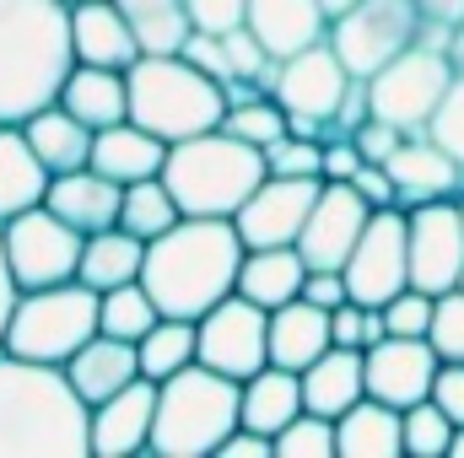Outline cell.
Listing matches in <instances>:
<instances>
[{
    "label": "cell",
    "mask_w": 464,
    "mask_h": 458,
    "mask_svg": "<svg viewBox=\"0 0 464 458\" xmlns=\"http://www.w3.org/2000/svg\"><path fill=\"white\" fill-rule=\"evenodd\" d=\"M449 81H454L449 54L411 43L405 54H394L383 71H372V76H367V109H372V119L400 124L405 135H421V129H427V119L438 114V103H443Z\"/></svg>",
    "instance_id": "8"
},
{
    "label": "cell",
    "mask_w": 464,
    "mask_h": 458,
    "mask_svg": "<svg viewBox=\"0 0 464 458\" xmlns=\"http://www.w3.org/2000/svg\"><path fill=\"white\" fill-rule=\"evenodd\" d=\"M362 394H367L362 350H351V345H330L319 361H308V367H303V410H314V415L341 421Z\"/></svg>",
    "instance_id": "28"
},
{
    "label": "cell",
    "mask_w": 464,
    "mask_h": 458,
    "mask_svg": "<svg viewBox=\"0 0 464 458\" xmlns=\"http://www.w3.org/2000/svg\"><path fill=\"white\" fill-rule=\"evenodd\" d=\"M427 340H432V350H438L443 361H464V291L459 286L432 302V329H427Z\"/></svg>",
    "instance_id": "44"
},
{
    "label": "cell",
    "mask_w": 464,
    "mask_h": 458,
    "mask_svg": "<svg viewBox=\"0 0 464 458\" xmlns=\"http://www.w3.org/2000/svg\"><path fill=\"white\" fill-rule=\"evenodd\" d=\"M356 167H362V151H356V140H351V135L324 140V178H330V184H351V178H356Z\"/></svg>",
    "instance_id": "51"
},
{
    "label": "cell",
    "mask_w": 464,
    "mask_h": 458,
    "mask_svg": "<svg viewBox=\"0 0 464 458\" xmlns=\"http://www.w3.org/2000/svg\"><path fill=\"white\" fill-rule=\"evenodd\" d=\"M151 421H157V383L135 377L103 405H92V458L151 453Z\"/></svg>",
    "instance_id": "18"
},
{
    "label": "cell",
    "mask_w": 464,
    "mask_h": 458,
    "mask_svg": "<svg viewBox=\"0 0 464 458\" xmlns=\"http://www.w3.org/2000/svg\"><path fill=\"white\" fill-rule=\"evenodd\" d=\"M157 319H162V308L151 302V291H146L140 281H124V286L98 291V329H103V335L140 340V335H146Z\"/></svg>",
    "instance_id": "37"
},
{
    "label": "cell",
    "mask_w": 464,
    "mask_h": 458,
    "mask_svg": "<svg viewBox=\"0 0 464 458\" xmlns=\"http://www.w3.org/2000/svg\"><path fill=\"white\" fill-rule=\"evenodd\" d=\"M335 453L341 458H400L405 453V421L394 405L362 394L335 421Z\"/></svg>",
    "instance_id": "30"
},
{
    "label": "cell",
    "mask_w": 464,
    "mask_h": 458,
    "mask_svg": "<svg viewBox=\"0 0 464 458\" xmlns=\"http://www.w3.org/2000/svg\"><path fill=\"white\" fill-rule=\"evenodd\" d=\"M189 65H200L206 76H217L222 87L232 81V60H227V43H222V33H189V43L179 49Z\"/></svg>",
    "instance_id": "46"
},
{
    "label": "cell",
    "mask_w": 464,
    "mask_h": 458,
    "mask_svg": "<svg viewBox=\"0 0 464 458\" xmlns=\"http://www.w3.org/2000/svg\"><path fill=\"white\" fill-rule=\"evenodd\" d=\"M330 335L335 345H351V350H367V345H378L389 329H383V308H367V302H341V308H330Z\"/></svg>",
    "instance_id": "42"
},
{
    "label": "cell",
    "mask_w": 464,
    "mask_h": 458,
    "mask_svg": "<svg viewBox=\"0 0 464 458\" xmlns=\"http://www.w3.org/2000/svg\"><path fill=\"white\" fill-rule=\"evenodd\" d=\"M303 415V372L292 367H259L254 377H243V399H237V426L259 432L276 443L281 426H292Z\"/></svg>",
    "instance_id": "24"
},
{
    "label": "cell",
    "mask_w": 464,
    "mask_h": 458,
    "mask_svg": "<svg viewBox=\"0 0 464 458\" xmlns=\"http://www.w3.org/2000/svg\"><path fill=\"white\" fill-rule=\"evenodd\" d=\"M330 345H335V335H330V308H314L308 297H292V302L270 308V361L276 367L303 372Z\"/></svg>",
    "instance_id": "26"
},
{
    "label": "cell",
    "mask_w": 464,
    "mask_h": 458,
    "mask_svg": "<svg viewBox=\"0 0 464 458\" xmlns=\"http://www.w3.org/2000/svg\"><path fill=\"white\" fill-rule=\"evenodd\" d=\"M459 291H464V270H459Z\"/></svg>",
    "instance_id": "59"
},
{
    "label": "cell",
    "mask_w": 464,
    "mask_h": 458,
    "mask_svg": "<svg viewBox=\"0 0 464 458\" xmlns=\"http://www.w3.org/2000/svg\"><path fill=\"white\" fill-rule=\"evenodd\" d=\"M427 135L454 157L464 167V76L449 81V92H443V103H438V114L427 119Z\"/></svg>",
    "instance_id": "45"
},
{
    "label": "cell",
    "mask_w": 464,
    "mask_h": 458,
    "mask_svg": "<svg viewBox=\"0 0 464 458\" xmlns=\"http://www.w3.org/2000/svg\"><path fill=\"white\" fill-rule=\"evenodd\" d=\"M184 5H189L195 33H232L248 16V0H184Z\"/></svg>",
    "instance_id": "48"
},
{
    "label": "cell",
    "mask_w": 464,
    "mask_h": 458,
    "mask_svg": "<svg viewBox=\"0 0 464 458\" xmlns=\"http://www.w3.org/2000/svg\"><path fill=\"white\" fill-rule=\"evenodd\" d=\"M92 335H98V291L87 281H60V286L16 291V308L5 324V350L27 356V361L65 367Z\"/></svg>",
    "instance_id": "7"
},
{
    "label": "cell",
    "mask_w": 464,
    "mask_h": 458,
    "mask_svg": "<svg viewBox=\"0 0 464 458\" xmlns=\"http://www.w3.org/2000/svg\"><path fill=\"white\" fill-rule=\"evenodd\" d=\"M324 178H265L232 216V227L243 237V248H276V243H297V232L308 222L314 200H319Z\"/></svg>",
    "instance_id": "15"
},
{
    "label": "cell",
    "mask_w": 464,
    "mask_h": 458,
    "mask_svg": "<svg viewBox=\"0 0 464 458\" xmlns=\"http://www.w3.org/2000/svg\"><path fill=\"white\" fill-rule=\"evenodd\" d=\"M162 162H168V140L151 135L146 124L135 119H119L109 129L92 135V167L114 184H140V178H162Z\"/></svg>",
    "instance_id": "23"
},
{
    "label": "cell",
    "mask_w": 464,
    "mask_h": 458,
    "mask_svg": "<svg viewBox=\"0 0 464 458\" xmlns=\"http://www.w3.org/2000/svg\"><path fill=\"white\" fill-rule=\"evenodd\" d=\"M341 275H346V297L367 302V308H383L394 291L411 286V222H405V205H383V211L367 216L351 259L341 264Z\"/></svg>",
    "instance_id": "11"
},
{
    "label": "cell",
    "mask_w": 464,
    "mask_h": 458,
    "mask_svg": "<svg viewBox=\"0 0 464 458\" xmlns=\"http://www.w3.org/2000/svg\"><path fill=\"white\" fill-rule=\"evenodd\" d=\"M243 237L232 216H179L162 237L146 243L140 286L151 302L173 319H200L222 297L237 291V264H243Z\"/></svg>",
    "instance_id": "2"
},
{
    "label": "cell",
    "mask_w": 464,
    "mask_h": 458,
    "mask_svg": "<svg viewBox=\"0 0 464 458\" xmlns=\"http://www.w3.org/2000/svg\"><path fill=\"white\" fill-rule=\"evenodd\" d=\"M60 103L82 119V124L109 129L119 119H130V81H124V71H114V65H82L76 60L71 76H65V87H60Z\"/></svg>",
    "instance_id": "31"
},
{
    "label": "cell",
    "mask_w": 464,
    "mask_h": 458,
    "mask_svg": "<svg viewBox=\"0 0 464 458\" xmlns=\"http://www.w3.org/2000/svg\"><path fill=\"white\" fill-rule=\"evenodd\" d=\"M217 458H276V443L259 437V432H248V426H232L227 437H222V448H217Z\"/></svg>",
    "instance_id": "53"
},
{
    "label": "cell",
    "mask_w": 464,
    "mask_h": 458,
    "mask_svg": "<svg viewBox=\"0 0 464 458\" xmlns=\"http://www.w3.org/2000/svg\"><path fill=\"white\" fill-rule=\"evenodd\" d=\"M11 308H16V281H11V264H5V248H0V350H5V324H11Z\"/></svg>",
    "instance_id": "54"
},
{
    "label": "cell",
    "mask_w": 464,
    "mask_h": 458,
    "mask_svg": "<svg viewBox=\"0 0 464 458\" xmlns=\"http://www.w3.org/2000/svg\"><path fill=\"white\" fill-rule=\"evenodd\" d=\"M195 329H200V361L237 383L254 377L259 367H270V313L259 302H248L243 291H232L211 313H200Z\"/></svg>",
    "instance_id": "12"
},
{
    "label": "cell",
    "mask_w": 464,
    "mask_h": 458,
    "mask_svg": "<svg viewBox=\"0 0 464 458\" xmlns=\"http://www.w3.org/2000/svg\"><path fill=\"white\" fill-rule=\"evenodd\" d=\"M416 11L432 16V22H449V27L464 22V0H416Z\"/></svg>",
    "instance_id": "55"
},
{
    "label": "cell",
    "mask_w": 464,
    "mask_h": 458,
    "mask_svg": "<svg viewBox=\"0 0 464 458\" xmlns=\"http://www.w3.org/2000/svg\"><path fill=\"white\" fill-rule=\"evenodd\" d=\"M303 281H308V259L297 253V243H276V248H248L243 264H237V291L248 302H259L265 313L303 297Z\"/></svg>",
    "instance_id": "27"
},
{
    "label": "cell",
    "mask_w": 464,
    "mask_h": 458,
    "mask_svg": "<svg viewBox=\"0 0 464 458\" xmlns=\"http://www.w3.org/2000/svg\"><path fill=\"white\" fill-rule=\"evenodd\" d=\"M443 356L432 350V340H411V335H383L378 345L362 350V377H367V394L405 410L416 399L432 394V377H438Z\"/></svg>",
    "instance_id": "16"
},
{
    "label": "cell",
    "mask_w": 464,
    "mask_h": 458,
    "mask_svg": "<svg viewBox=\"0 0 464 458\" xmlns=\"http://www.w3.org/2000/svg\"><path fill=\"white\" fill-rule=\"evenodd\" d=\"M44 205H49L54 216H65L71 227L87 237V232L119 227L124 184L103 178V173L87 162V167H76V173H54V178H49V195H44Z\"/></svg>",
    "instance_id": "20"
},
{
    "label": "cell",
    "mask_w": 464,
    "mask_h": 458,
    "mask_svg": "<svg viewBox=\"0 0 464 458\" xmlns=\"http://www.w3.org/2000/svg\"><path fill=\"white\" fill-rule=\"evenodd\" d=\"M400 421H405V453H411V458H449L454 421L432 405V394H427V399H416V405H405V410H400Z\"/></svg>",
    "instance_id": "38"
},
{
    "label": "cell",
    "mask_w": 464,
    "mask_h": 458,
    "mask_svg": "<svg viewBox=\"0 0 464 458\" xmlns=\"http://www.w3.org/2000/svg\"><path fill=\"white\" fill-rule=\"evenodd\" d=\"M22 129H27V140H33V151H38V162H44L49 173H76V167L92 162V135H98V129L82 124L65 103L38 109Z\"/></svg>",
    "instance_id": "32"
},
{
    "label": "cell",
    "mask_w": 464,
    "mask_h": 458,
    "mask_svg": "<svg viewBox=\"0 0 464 458\" xmlns=\"http://www.w3.org/2000/svg\"><path fill=\"white\" fill-rule=\"evenodd\" d=\"M416 27H421L416 0H356L330 22V49L356 81H367L372 71H383L394 54L416 43Z\"/></svg>",
    "instance_id": "10"
},
{
    "label": "cell",
    "mask_w": 464,
    "mask_h": 458,
    "mask_svg": "<svg viewBox=\"0 0 464 458\" xmlns=\"http://www.w3.org/2000/svg\"><path fill=\"white\" fill-rule=\"evenodd\" d=\"M351 189L372 205V211H383V205H400V195H394V178H389V167L383 162H362L356 167V178H351Z\"/></svg>",
    "instance_id": "50"
},
{
    "label": "cell",
    "mask_w": 464,
    "mask_h": 458,
    "mask_svg": "<svg viewBox=\"0 0 464 458\" xmlns=\"http://www.w3.org/2000/svg\"><path fill=\"white\" fill-rule=\"evenodd\" d=\"M303 297H308L314 308H341V302H346V275H341V270H308Z\"/></svg>",
    "instance_id": "52"
},
{
    "label": "cell",
    "mask_w": 464,
    "mask_h": 458,
    "mask_svg": "<svg viewBox=\"0 0 464 458\" xmlns=\"http://www.w3.org/2000/svg\"><path fill=\"white\" fill-rule=\"evenodd\" d=\"M351 140H356V151H362V162H389V157L400 151V140H405V129H400V124H389V119H362Z\"/></svg>",
    "instance_id": "47"
},
{
    "label": "cell",
    "mask_w": 464,
    "mask_h": 458,
    "mask_svg": "<svg viewBox=\"0 0 464 458\" xmlns=\"http://www.w3.org/2000/svg\"><path fill=\"white\" fill-rule=\"evenodd\" d=\"M351 76L341 65V54L324 43H308L286 60H276V81H270V98L286 109V119H314V124H330L341 98L351 92Z\"/></svg>",
    "instance_id": "13"
},
{
    "label": "cell",
    "mask_w": 464,
    "mask_h": 458,
    "mask_svg": "<svg viewBox=\"0 0 464 458\" xmlns=\"http://www.w3.org/2000/svg\"><path fill=\"white\" fill-rule=\"evenodd\" d=\"M71 5H76V0H71Z\"/></svg>",
    "instance_id": "61"
},
{
    "label": "cell",
    "mask_w": 464,
    "mask_h": 458,
    "mask_svg": "<svg viewBox=\"0 0 464 458\" xmlns=\"http://www.w3.org/2000/svg\"><path fill=\"white\" fill-rule=\"evenodd\" d=\"M459 216H464V200H459Z\"/></svg>",
    "instance_id": "60"
},
{
    "label": "cell",
    "mask_w": 464,
    "mask_h": 458,
    "mask_svg": "<svg viewBox=\"0 0 464 458\" xmlns=\"http://www.w3.org/2000/svg\"><path fill=\"white\" fill-rule=\"evenodd\" d=\"M432 291H421V286H405V291H394L389 302H383V329L389 335H411V340H427V329H432Z\"/></svg>",
    "instance_id": "43"
},
{
    "label": "cell",
    "mask_w": 464,
    "mask_h": 458,
    "mask_svg": "<svg viewBox=\"0 0 464 458\" xmlns=\"http://www.w3.org/2000/svg\"><path fill=\"white\" fill-rule=\"evenodd\" d=\"M265 167L276 178H324V140L286 129V135H276L265 146Z\"/></svg>",
    "instance_id": "40"
},
{
    "label": "cell",
    "mask_w": 464,
    "mask_h": 458,
    "mask_svg": "<svg viewBox=\"0 0 464 458\" xmlns=\"http://www.w3.org/2000/svg\"><path fill=\"white\" fill-rule=\"evenodd\" d=\"M119 11H124V22L135 33L140 54H179L189 43V33H195L184 0H119Z\"/></svg>",
    "instance_id": "35"
},
{
    "label": "cell",
    "mask_w": 464,
    "mask_h": 458,
    "mask_svg": "<svg viewBox=\"0 0 464 458\" xmlns=\"http://www.w3.org/2000/svg\"><path fill=\"white\" fill-rule=\"evenodd\" d=\"M367 216H372V205L351 184H330L324 178L308 222L297 232V253L308 259V270H341L351 259V248H356V237H362V227H367Z\"/></svg>",
    "instance_id": "17"
},
{
    "label": "cell",
    "mask_w": 464,
    "mask_h": 458,
    "mask_svg": "<svg viewBox=\"0 0 464 458\" xmlns=\"http://www.w3.org/2000/svg\"><path fill=\"white\" fill-rule=\"evenodd\" d=\"M449 458H464V426H454V443H449Z\"/></svg>",
    "instance_id": "58"
},
{
    "label": "cell",
    "mask_w": 464,
    "mask_h": 458,
    "mask_svg": "<svg viewBox=\"0 0 464 458\" xmlns=\"http://www.w3.org/2000/svg\"><path fill=\"white\" fill-rule=\"evenodd\" d=\"M0 248H5L16 291L60 286V281H76V270H82V232L65 216H54L49 205H33V211L11 216L0 227Z\"/></svg>",
    "instance_id": "9"
},
{
    "label": "cell",
    "mask_w": 464,
    "mask_h": 458,
    "mask_svg": "<svg viewBox=\"0 0 464 458\" xmlns=\"http://www.w3.org/2000/svg\"><path fill=\"white\" fill-rule=\"evenodd\" d=\"M449 65H454V76H464V22L454 27V38H449Z\"/></svg>",
    "instance_id": "56"
},
{
    "label": "cell",
    "mask_w": 464,
    "mask_h": 458,
    "mask_svg": "<svg viewBox=\"0 0 464 458\" xmlns=\"http://www.w3.org/2000/svg\"><path fill=\"white\" fill-rule=\"evenodd\" d=\"M92 405L65 367L0 350V458H87Z\"/></svg>",
    "instance_id": "1"
},
{
    "label": "cell",
    "mask_w": 464,
    "mask_h": 458,
    "mask_svg": "<svg viewBox=\"0 0 464 458\" xmlns=\"http://www.w3.org/2000/svg\"><path fill=\"white\" fill-rule=\"evenodd\" d=\"M411 222V286L443 297L459 286L464 270V216L459 200H427L405 211Z\"/></svg>",
    "instance_id": "14"
},
{
    "label": "cell",
    "mask_w": 464,
    "mask_h": 458,
    "mask_svg": "<svg viewBox=\"0 0 464 458\" xmlns=\"http://www.w3.org/2000/svg\"><path fill=\"white\" fill-rule=\"evenodd\" d=\"M432 405H438L454 426H464V361H443V367H438V377H432Z\"/></svg>",
    "instance_id": "49"
},
{
    "label": "cell",
    "mask_w": 464,
    "mask_h": 458,
    "mask_svg": "<svg viewBox=\"0 0 464 458\" xmlns=\"http://www.w3.org/2000/svg\"><path fill=\"white\" fill-rule=\"evenodd\" d=\"M243 22L270 49V60H286V54L330 38V11L319 0H248V16Z\"/></svg>",
    "instance_id": "22"
},
{
    "label": "cell",
    "mask_w": 464,
    "mask_h": 458,
    "mask_svg": "<svg viewBox=\"0 0 464 458\" xmlns=\"http://www.w3.org/2000/svg\"><path fill=\"white\" fill-rule=\"evenodd\" d=\"M65 377L76 383V394L87 405H103L109 394H119L124 383L140 377V356H135V340H119V335H92L71 361H65Z\"/></svg>",
    "instance_id": "25"
},
{
    "label": "cell",
    "mask_w": 464,
    "mask_h": 458,
    "mask_svg": "<svg viewBox=\"0 0 464 458\" xmlns=\"http://www.w3.org/2000/svg\"><path fill=\"white\" fill-rule=\"evenodd\" d=\"M71 49L82 65H114V71H130L140 60V43L119 11V0H76L71 5Z\"/></svg>",
    "instance_id": "21"
},
{
    "label": "cell",
    "mask_w": 464,
    "mask_h": 458,
    "mask_svg": "<svg viewBox=\"0 0 464 458\" xmlns=\"http://www.w3.org/2000/svg\"><path fill=\"white\" fill-rule=\"evenodd\" d=\"M124 81H130V119L162 135L168 146L217 129L227 114V87L200 65H189L184 54H140L124 71Z\"/></svg>",
    "instance_id": "6"
},
{
    "label": "cell",
    "mask_w": 464,
    "mask_h": 458,
    "mask_svg": "<svg viewBox=\"0 0 464 458\" xmlns=\"http://www.w3.org/2000/svg\"><path fill=\"white\" fill-rule=\"evenodd\" d=\"M265 178H270L265 151L227 135L222 124L200 129L189 140H173L168 162H162V184H168V195L179 200L184 216H237V205Z\"/></svg>",
    "instance_id": "4"
},
{
    "label": "cell",
    "mask_w": 464,
    "mask_h": 458,
    "mask_svg": "<svg viewBox=\"0 0 464 458\" xmlns=\"http://www.w3.org/2000/svg\"><path fill=\"white\" fill-rule=\"evenodd\" d=\"M135 356H140V377H151V383H162V377L195 367V361H200V329H195V319L162 313V319L135 340Z\"/></svg>",
    "instance_id": "34"
},
{
    "label": "cell",
    "mask_w": 464,
    "mask_h": 458,
    "mask_svg": "<svg viewBox=\"0 0 464 458\" xmlns=\"http://www.w3.org/2000/svg\"><path fill=\"white\" fill-rule=\"evenodd\" d=\"M71 65V0H0V124L60 103Z\"/></svg>",
    "instance_id": "3"
},
{
    "label": "cell",
    "mask_w": 464,
    "mask_h": 458,
    "mask_svg": "<svg viewBox=\"0 0 464 458\" xmlns=\"http://www.w3.org/2000/svg\"><path fill=\"white\" fill-rule=\"evenodd\" d=\"M276 458H335V421L303 410L292 426L276 432Z\"/></svg>",
    "instance_id": "41"
},
{
    "label": "cell",
    "mask_w": 464,
    "mask_h": 458,
    "mask_svg": "<svg viewBox=\"0 0 464 458\" xmlns=\"http://www.w3.org/2000/svg\"><path fill=\"white\" fill-rule=\"evenodd\" d=\"M319 5H324V11H330V22H335V16H341V11H351L356 0H319Z\"/></svg>",
    "instance_id": "57"
},
{
    "label": "cell",
    "mask_w": 464,
    "mask_h": 458,
    "mask_svg": "<svg viewBox=\"0 0 464 458\" xmlns=\"http://www.w3.org/2000/svg\"><path fill=\"white\" fill-rule=\"evenodd\" d=\"M140 264H146V243L124 227H103L82 237L76 281H87L92 291H109V286H124V281H140Z\"/></svg>",
    "instance_id": "33"
},
{
    "label": "cell",
    "mask_w": 464,
    "mask_h": 458,
    "mask_svg": "<svg viewBox=\"0 0 464 458\" xmlns=\"http://www.w3.org/2000/svg\"><path fill=\"white\" fill-rule=\"evenodd\" d=\"M49 178H54V173L38 162L27 129H22V124H0V227H5L11 216L33 211V205H44Z\"/></svg>",
    "instance_id": "29"
},
{
    "label": "cell",
    "mask_w": 464,
    "mask_h": 458,
    "mask_svg": "<svg viewBox=\"0 0 464 458\" xmlns=\"http://www.w3.org/2000/svg\"><path fill=\"white\" fill-rule=\"evenodd\" d=\"M222 129L265 151L276 135H286V109H281L270 92H259V98H248V103H227V114H222Z\"/></svg>",
    "instance_id": "39"
},
{
    "label": "cell",
    "mask_w": 464,
    "mask_h": 458,
    "mask_svg": "<svg viewBox=\"0 0 464 458\" xmlns=\"http://www.w3.org/2000/svg\"><path fill=\"white\" fill-rule=\"evenodd\" d=\"M184 211H179V200L168 195V184L162 178H140V184H124V205H119V227L135 232L140 243H151V237H162V232L173 227Z\"/></svg>",
    "instance_id": "36"
},
{
    "label": "cell",
    "mask_w": 464,
    "mask_h": 458,
    "mask_svg": "<svg viewBox=\"0 0 464 458\" xmlns=\"http://www.w3.org/2000/svg\"><path fill=\"white\" fill-rule=\"evenodd\" d=\"M383 167H389L394 195H400L405 211H411V205H427V200H454L464 189V167L427 135V129H421V135H405L400 151H394Z\"/></svg>",
    "instance_id": "19"
},
{
    "label": "cell",
    "mask_w": 464,
    "mask_h": 458,
    "mask_svg": "<svg viewBox=\"0 0 464 458\" xmlns=\"http://www.w3.org/2000/svg\"><path fill=\"white\" fill-rule=\"evenodd\" d=\"M243 383L195 361L157 383V421H151V453L157 458H217L222 437L237 426Z\"/></svg>",
    "instance_id": "5"
}]
</instances>
